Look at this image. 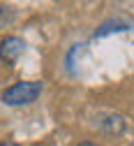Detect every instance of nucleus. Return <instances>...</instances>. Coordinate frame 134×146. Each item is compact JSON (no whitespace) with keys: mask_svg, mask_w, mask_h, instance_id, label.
Masks as SVG:
<instances>
[{"mask_svg":"<svg viewBox=\"0 0 134 146\" xmlns=\"http://www.w3.org/2000/svg\"><path fill=\"white\" fill-rule=\"evenodd\" d=\"M132 146H134V144H132Z\"/></svg>","mask_w":134,"mask_h":146,"instance_id":"nucleus-8","label":"nucleus"},{"mask_svg":"<svg viewBox=\"0 0 134 146\" xmlns=\"http://www.w3.org/2000/svg\"><path fill=\"white\" fill-rule=\"evenodd\" d=\"M14 21V12L12 7H5V5H0V28H5L7 23Z\"/></svg>","mask_w":134,"mask_h":146,"instance_id":"nucleus-5","label":"nucleus"},{"mask_svg":"<svg viewBox=\"0 0 134 146\" xmlns=\"http://www.w3.org/2000/svg\"><path fill=\"white\" fill-rule=\"evenodd\" d=\"M113 30H127V23L125 21H106L97 33H95V37H104V35H109Z\"/></svg>","mask_w":134,"mask_h":146,"instance_id":"nucleus-3","label":"nucleus"},{"mask_svg":"<svg viewBox=\"0 0 134 146\" xmlns=\"http://www.w3.org/2000/svg\"><path fill=\"white\" fill-rule=\"evenodd\" d=\"M0 146H18V144H14V141H0Z\"/></svg>","mask_w":134,"mask_h":146,"instance_id":"nucleus-6","label":"nucleus"},{"mask_svg":"<svg viewBox=\"0 0 134 146\" xmlns=\"http://www.w3.org/2000/svg\"><path fill=\"white\" fill-rule=\"evenodd\" d=\"M104 130H106V132H123V130H125L123 116H109V118L104 121Z\"/></svg>","mask_w":134,"mask_h":146,"instance_id":"nucleus-4","label":"nucleus"},{"mask_svg":"<svg viewBox=\"0 0 134 146\" xmlns=\"http://www.w3.org/2000/svg\"><path fill=\"white\" fill-rule=\"evenodd\" d=\"M42 93V84L40 81H21L14 84L12 88H7L3 93V102L9 107H21V104H30L40 98Z\"/></svg>","mask_w":134,"mask_h":146,"instance_id":"nucleus-1","label":"nucleus"},{"mask_svg":"<svg viewBox=\"0 0 134 146\" xmlns=\"http://www.w3.org/2000/svg\"><path fill=\"white\" fill-rule=\"evenodd\" d=\"M79 146H97V144H92V141H81Z\"/></svg>","mask_w":134,"mask_h":146,"instance_id":"nucleus-7","label":"nucleus"},{"mask_svg":"<svg viewBox=\"0 0 134 146\" xmlns=\"http://www.w3.org/2000/svg\"><path fill=\"white\" fill-rule=\"evenodd\" d=\"M23 51H26V42L21 37H14V35L12 37H5L0 42V60L5 65H12V63H16V58Z\"/></svg>","mask_w":134,"mask_h":146,"instance_id":"nucleus-2","label":"nucleus"}]
</instances>
